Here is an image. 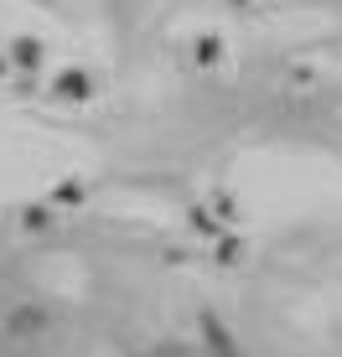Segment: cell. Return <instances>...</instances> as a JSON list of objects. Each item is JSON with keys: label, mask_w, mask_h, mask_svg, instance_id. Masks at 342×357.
<instances>
[{"label": "cell", "mask_w": 342, "mask_h": 357, "mask_svg": "<svg viewBox=\"0 0 342 357\" xmlns=\"http://www.w3.org/2000/svg\"><path fill=\"white\" fill-rule=\"evenodd\" d=\"M42 52L47 47L36 42V36H16V42H10V63L16 68H42Z\"/></svg>", "instance_id": "6da1fadb"}, {"label": "cell", "mask_w": 342, "mask_h": 357, "mask_svg": "<svg viewBox=\"0 0 342 357\" xmlns=\"http://www.w3.org/2000/svg\"><path fill=\"white\" fill-rule=\"evenodd\" d=\"M192 52H198V63H207V68H213L218 57H223V36H213V31H207V36H198V42H192Z\"/></svg>", "instance_id": "7a4b0ae2"}, {"label": "cell", "mask_w": 342, "mask_h": 357, "mask_svg": "<svg viewBox=\"0 0 342 357\" xmlns=\"http://www.w3.org/2000/svg\"><path fill=\"white\" fill-rule=\"evenodd\" d=\"M57 89H63V98H89V78H83V73H63Z\"/></svg>", "instance_id": "3957f363"}, {"label": "cell", "mask_w": 342, "mask_h": 357, "mask_svg": "<svg viewBox=\"0 0 342 357\" xmlns=\"http://www.w3.org/2000/svg\"><path fill=\"white\" fill-rule=\"evenodd\" d=\"M234 6H249V0H234Z\"/></svg>", "instance_id": "277c9868"}]
</instances>
